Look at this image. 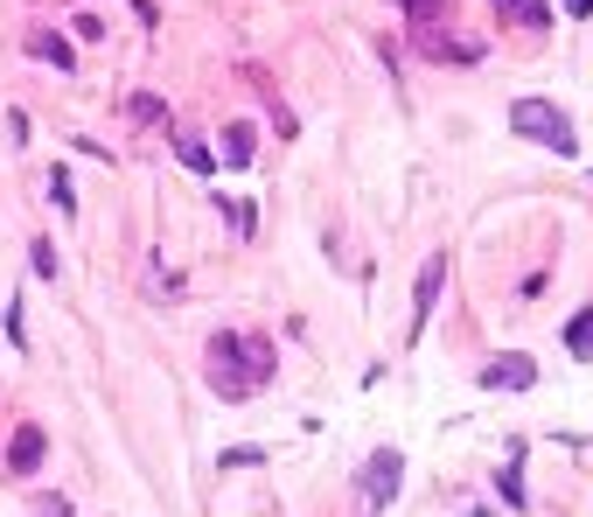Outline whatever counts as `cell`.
<instances>
[{
	"label": "cell",
	"instance_id": "obj_11",
	"mask_svg": "<svg viewBox=\"0 0 593 517\" xmlns=\"http://www.w3.org/2000/svg\"><path fill=\"white\" fill-rule=\"evenodd\" d=\"M175 155H182V168H196V176H209V168H217V155H209L203 141H175Z\"/></svg>",
	"mask_w": 593,
	"mask_h": 517
},
{
	"label": "cell",
	"instance_id": "obj_4",
	"mask_svg": "<svg viewBox=\"0 0 593 517\" xmlns=\"http://www.w3.org/2000/svg\"><path fill=\"white\" fill-rule=\"evenodd\" d=\"M440 286H447V252H433L426 266H419V286H412V342L426 336V322H433V308H440Z\"/></svg>",
	"mask_w": 593,
	"mask_h": 517
},
{
	"label": "cell",
	"instance_id": "obj_9",
	"mask_svg": "<svg viewBox=\"0 0 593 517\" xmlns=\"http://www.w3.org/2000/svg\"><path fill=\"white\" fill-rule=\"evenodd\" d=\"M566 350H572V357H580V363L593 357V308H580V315H572V322H566Z\"/></svg>",
	"mask_w": 593,
	"mask_h": 517
},
{
	"label": "cell",
	"instance_id": "obj_14",
	"mask_svg": "<svg viewBox=\"0 0 593 517\" xmlns=\"http://www.w3.org/2000/svg\"><path fill=\"white\" fill-rule=\"evenodd\" d=\"M503 496H510V504H524V462H516V454H510V469H503Z\"/></svg>",
	"mask_w": 593,
	"mask_h": 517
},
{
	"label": "cell",
	"instance_id": "obj_13",
	"mask_svg": "<svg viewBox=\"0 0 593 517\" xmlns=\"http://www.w3.org/2000/svg\"><path fill=\"white\" fill-rule=\"evenodd\" d=\"M35 56H49V64L56 70H70V43H56V35H35V43H28Z\"/></svg>",
	"mask_w": 593,
	"mask_h": 517
},
{
	"label": "cell",
	"instance_id": "obj_6",
	"mask_svg": "<svg viewBox=\"0 0 593 517\" xmlns=\"http://www.w3.org/2000/svg\"><path fill=\"white\" fill-rule=\"evenodd\" d=\"M49 454V434L43 427H14V448H8V475H35Z\"/></svg>",
	"mask_w": 593,
	"mask_h": 517
},
{
	"label": "cell",
	"instance_id": "obj_2",
	"mask_svg": "<svg viewBox=\"0 0 593 517\" xmlns=\"http://www.w3.org/2000/svg\"><path fill=\"white\" fill-rule=\"evenodd\" d=\"M510 133H524V141H538V147H551V155H572V120L559 105H545V99H516L510 105Z\"/></svg>",
	"mask_w": 593,
	"mask_h": 517
},
{
	"label": "cell",
	"instance_id": "obj_15",
	"mask_svg": "<svg viewBox=\"0 0 593 517\" xmlns=\"http://www.w3.org/2000/svg\"><path fill=\"white\" fill-rule=\"evenodd\" d=\"M566 14H593V0H566Z\"/></svg>",
	"mask_w": 593,
	"mask_h": 517
},
{
	"label": "cell",
	"instance_id": "obj_10",
	"mask_svg": "<svg viewBox=\"0 0 593 517\" xmlns=\"http://www.w3.org/2000/svg\"><path fill=\"white\" fill-rule=\"evenodd\" d=\"M398 8H406V22H412L419 35H426V29L440 22V14H447V0H398Z\"/></svg>",
	"mask_w": 593,
	"mask_h": 517
},
{
	"label": "cell",
	"instance_id": "obj_8",
	"mask_svg": "<svg viewBox=\"0 0 593 517\" xmlns=\"http://www.w3.org/2000/svg\"><path fill=\"white\" fill-rule=\"evenodd\" d=\"M252 155H259V133L244 126V120H238V126H224V161H231V168H244Z\"/></svg>",
	"mask_w": 593,
	"mask_h": 517
},
{
	"label": "cell",
	"instance_id": "obj_3",
	"mask_svg": "<svg viewBox=\"0 0 593 517\" xmlns=\"http://www.w3.org/2000/svg\"><path fill=\"white\" fill-rule=\"evenodd\" d=\"M398 475H406V454L398 448H377L370 462H363V475H356V517H377L398 496Z\"/></svg>",
	"mask_w": 593,
	"mask_h": 517
},
{
	"label": "cell",
	"instance_id": "obj_12",
	"mask_svg": "<svg viewBox=\"0 0 593 517\" xmlns=\"http://www.w3.org/2000/svg\"><path fill=\"white\" fill-rule=\"evenodd\" d=\"M224 217H231L238 238H252V203H244V196H224Z\"/></svg>",
	"mask_w": 593,
	"mask_h": 517
},
{
	"label": "cell",
	"instance_id": "obj_7",
	"mask_svg": "<svg viewBox=\"0 0 593 517\" xmlns=\"http://www.w3.org/2000/svg\"><path fill=\"white\" fill-rule=\"evenodd\" d=\"M489 8L503 14V22L531 29V35H538V29H551V8H545V0H489Z\"/></svg>",
	"mask_w": 593,
	"mask_h": 517
},
{
	"label": "cell",
	"instance_id": "obj_16",
	"mask_svg": "<svg viewBox=\"0 0 593 517\" xmlns=\"http://www.w3.org/2000/svg\"><path fill=\"white\" fill-rule=\"evenodd\" d=\"M468 517H489V510H468Z\"/></svg>",
	"mask_w": 593,
	"mask_h": 517
},
{
	"label": "cell",
	"instance_id": "obj_1",
	"mask_svg": "<svg viewBox=\"0 0 593 517\" xmlns=\"http://www.w3.org/2000/svg\"><path fill=\"white\" fill-rule=\"evenodd\" d=\"M265 378H273V350L265 342H244L231 329L209 336V392L217 398H252Z\"/></svg>",
	"mask_w": 593,
	"mask_h": 517
},
{
	"label": "cell",
	"instance_id": "obj_5",
	"mask_svg": "<svg viewBox=\"0 0 593 517\" xmlns=\"http://www.w3.org/2000/svg\"><path fill=\"white\" fill-rule=\"evenodd\" d=\"M482 385L489 392H524V385H538V363H531L524 350H510V357H495L482 371Z\"/></svg>",
	"mask_w": 593,
	"mask_h": 517
}]
</instances>
